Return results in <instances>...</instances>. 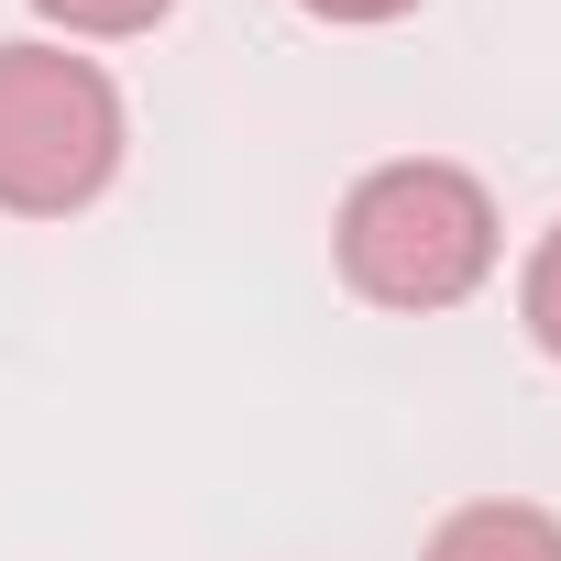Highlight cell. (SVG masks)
Wrapping results in <instances>:
<instances>
[{
    "label": "cell",
    "instance_id": "6da1fadb",
    "mask_svg": "<svg viewBox=\"0 0 561 561\" xmlns=\"http://www.w3.org/2000/svg\"><path fill=\"white\" fill-rule=\"evenodd\" d=\"M331 242H342L353 298L430 320V309H462L495 275V198H484V176H462L440 154H408V165H375L342 198Z\"/></svg>",
    "mask_w": 561,
    "mask_h": 561
},
{
    "label": "cell",
    "instance_id": "7a4b0ae2",
    "mask_svg": "<svg viewBox=\"0 0 561 561\" xmlns=\"http://www.w3.org/2000/svg\"><path fill=\"white\" fill-rule=\"evenodd\" d=\"M122 165V89L67 45H0V209L67 220Z\"/></svg>",
    "mask_w": 561,
    "mask_h": 561
},
{
    "label": "cell",
    "instance_id": "3957f363",
    "mask_svg": "<svg viewBox=\"0 0 561 561\" xmlns=\"http://www.w3.org/2000/svg\"><path fill=\"white\" fill-rule=\"evenodd\" d=\"M419 561H561V517L517 506V495H484V506H451Z\"/></svg>",
    "mask_w": 561,
    "mask_h": 561
},
{
    "label": "cell",
    "instance_id": "277c9868",
    "mask_svg": "<svg viewBox=\"0 0 561 561\" xmlns=\"http://www.w3.org/2000/svg\"><path fill=\"white\" fill-rule=\"evenodd\" d=\"M517 320H528V342L561 364V231L528 253V287H517Z\"/></svg>",
    "mask_w": 561,
    "mask_h": 561
},
{
    "label": "cell",
    "instance_id": "5b68a950",
    "mask_svg": "<svg viewBox=\"0 0 561 561\" xmlns=\"http://www.w3.org/2000/svg\"><path fill=\"white\" fill-rule=\"evenodd\" d=\"M45 23H67V34H154L176 0H34Z\"/></svg>",
    "mask_w": 561,
    "mask_h": 561
},
{
    "label": "cell",
    "instance_id": "8992f818",
    "mask_svg": "<svg viewBox=\"0 0 561 561\" xmlns=\"http://www.w3.org/2000/svg\"><path fill=\"white\" fill-rule=\"evenodd\" d=\"M298 12H320V23H397V12H419V0H298Z\"/></svg>",
    "mask_w": 561,
    "mask_h": 561
}]
</instances>
